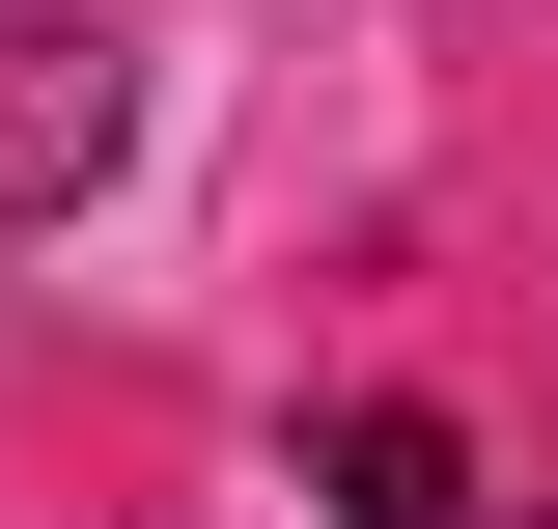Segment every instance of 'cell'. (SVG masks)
Segmentation results:
<instances>
[{"label":"cell","mask_w":558,"mask_h":529,"mask_svg":"<svg viewBox=\"0 0 558 529\" xmlns=\"http://www.w3.org/2000/svg\"><path fill=\"white\" fill-rule=\"evenodd\" d=\"M112 168H140V57L84 0H0V223H84Z\"/></svg>","instance_id":"obj_1"},{"label":"cell","mask_w":558,"mask_h":529,"mask_svg":"<svg viewBox=\"0 0 558 529\" xmlns=\"http://www.w3.org/2000/svg\"><path fill=\"white\" fill-rule=\"evenodd\" d=\"M307 502H336V529H475V446H447L418 391H363L336 446H307Z\"/></svg>","instance_id":"obj_2"}]
</instances>
